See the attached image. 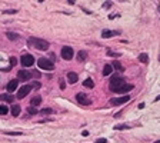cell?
I'll use <instances>...</instances> for the list:
<instances>
[{"instance_id": "4dcf8cb0", "label": "cell", "mask_w": 160, "mask_h": 143, "mask_svg": "<svg viewBox=\"0 0 160 143\" xmlns=\"http://www.w3.org/2000/svg\"><path fill=\"white\" fill-rule=\"evenodd\" d=\"M64 87H66L64 82H63V80H60V89H64Z\"/></svg>"}, {"instance_id": "5b68a950", "label": "cell", "mask_w": 160, "mask_h": 143, "mask_svg": "<svg viewBox=\"0 0 160 143\" xmlns=\"http://www.w3.org/2000/svg\"><path fill=\"white\" fill-rule=\"evenodd\" d=\"M62 57H63L64 60H72V59H73V49L69 47V46H64V47L62 49Z\"/></svg>"}, {"instance_id": "1f68e13d", "label": "cell", "mask_w": 160, "mask_h": 143, "mask_svg": "<svg viewBox=\"0 0 160 143\" xmlns=\"http://www.w3.org/2000/svg\"><path fill=\"white\" fill-rule=\"evenodd\" d=\"M82 136H84V138H86V136H89V132H87V130H84V132L82 133Z\"/></svg>"}, {"instance_id": "603a6c76", "label": "cell", "mask_w": 160, "mask_h": 143, "mask_svg": "<svg viewBox=\"0 0 160 143\" xmlns=\"http://www.w3.org/2000/svg\"><path fill=\"white\" fill-rule=\"evenodd\" d=\"M7 37H9L10 40H16V39H19V36H17L16 33H11V32H7Z\"/></svg>"}, {"instance_id": "7c38bea8", "label": "cell", "mask_w": 160, "mask_h": 143, "mask_svg": "<svg viewBox=\"0 0 160 143\" xmlns=\"http://www.w3.org/2000/svg\"><path fill=\"white\" fill-rule=\"evenodd\" d=\"M133 89H135V86H133V85H127V83H126L125 86H122V87L119 89V92H117V93H123V95H126V93H129V92H130V90H133Z\"/></svg>"}, {"instance_id": "9c48e42d", "label": "cell", "mask_w": 160, "mask_h": 143, "mask_svg": "<svg viewBox=\"0 0 160 143\" xmlns=\"http://www.w3.org/2000/svg\"><path fill=\"white\" fill-rule=\"evenodd\" d=\"M31 76H33V73H30V72H27V70H20V72L17 73V77H19L20 80H29Z\"/></svg>"}, {"instance_id": "836d02e7", "label": "cell", "mask_w": 160, "mask_h": 143, "mask_svg": "<svg viewBox=\"0 0 160 143\" xmlns=\"http://www.w3.org/2000/svg\"><path fill=\"white\" fill-rule=\"evenodd\" d=\"M155 143H160V140H157V142H155Z\"/></svg>"}, {"instance_id": "3957f363", "label": "cell", "mask_w": 160, "mask_h": 143, "mask_svg": "<svg viewBox=\"0 0 160 143\" xmlns=\"http://www.w3.org/2000/svg\"><path fill=\"white\" fill-rule=\"evenodd\" d=\"M37 64H39V67H40V69H43V70H49V72L54 70V64H53V62H52V60H49V59L42 57V59H39V60H37Z\"/></svg>"}, {"instance_id": "d6a6232c", "label": "cell", "mask_w": 160, "mask_h": 143, "mask_svg": "<svg viewBox=\"0 0 160 143\" xmlns=\"http://www.w3.org/2000/svg\"><path fill=\"white\" fill-rule=\"evenodd\" d=\"M50 59H52V60H54V59H56V56H54V53H50Z\"/></svg>"}, {"instance_id": "cb8c5ba5", "label": "cell", "mask_w": 160, "mask_h": 143, "mask_svg": "<svg viewBox=\"0 0 160 143\" xmlns=\"http://www.w3.org/2000/svg\"><path fill=\"white\" fill-rule=\"evenodd\" d=\"M27 112H29V115H36V113H39V112L36 110V107H34V109H33V107H29Z\"/></svg>"}, {"instance_id": "83f0119b", "label": "cell", "mask_w": 160, "mask_h": 143, "mask_svg": "<svg viewBox=\"0 0 160 143\" xmlns=\"http://www.w3.org/2000/svg\"><path fill=\"white\" fill-rule=\"evenodd\" d=\"M7 135H13V136H19V135H21L20 132H7Z\"/></svg>"}, {"instance_id": "f546056e", "label": "cell", "mask_w": 160, "mask_h": 143, "mask_svg": "<svg viewBox=\"0 0 160 143\" xmlns=\"http://www.w3.org/2000/svg\"><path fill=\"white\" fill-rule=\"evenodd\" d=\"M31 86H33V87H40V83H39V82H33Z\"/></svg>"}, {"instance_id": "7402d4cb", "label": "cell", "mask_w": 160, "mask_h": 143, "mask_svg": "<svg viewBox=\"0 0 160 143\" xmlns=\"http://www.w3.org/2000/svg\"><path fill=\"white\" fill-rule=\"evenodd\" d=\"M9 113V109H7V106H4V105H0V115H7Z\"/></svg>"}, {"instance_id": "d4e9b609", "label": "cell", "mask_w": 160, "mask_h": 143, "mask_svg": "<svg viewBox=\"0 0 160 143\" xmlns=\"http://www.w3.org/2000/svg\"><path fill=\"white\" fill-rule=\"evenodd\" d=\"M129 126H126V125H117V126H114V129L116 130H122V129H127Z\"/></svg>"}, {"instance_id": "e0dca14e", "label": "cell", "mask_w": 160, "mask_h": 143, "mask_svg": "<svg viewBox=\"0 0 160 143\" xmlns=\"http://www.w3.org/2000/svg\"><path fill=\"white\" fill-rule=\"evenodd\" d=\"M112 72H113V67H112V64H106V66L103 67V76H109Z\"/></svg>"}, {"instance_id": "ac0fdd59", "label": "cell", "mask_w": 160, "mask_h": 143, "mask_svg": "<svg viewBox=\"0 0 160 143\" xmlns=\"http://www.w3.org/2000/svg\"><path fill=\"white\" fill-rule=\"evenodd\" d=\"M83 86H84V87H89V89H93V87H94V82H93L92 79H86V80L83 82Z\"/></svg>"}, {"instance_id": "ba28073f", "label": "cell", "mask_w": 160, "mask_h": 143, "mask_svg": "<svg viewBox=\"0 0 160 143\" xmlns=\"http://www.w3.org/2000/svg\"><path fill=\"white\" fill-rule=\"evenodd\" d=\"M30 90H31V86H23V87H20L19 92H17V99L26 97V96L30 93Z\"/></svg>"}, {"instance_id": "9a60e30c", "label": "cell", "mask_w": 160, "mask_h": 143, "mask_svg": "<svg viewBox=\"0 0 160 143\" xmlns=\"http://www.w3.org/2000/svg\"><path fill=\"white\" fill-rule=\"evenodd\" d=\"M40 103H42V97H40V96H34V97L30 100V106H31V107H36V106H39Z\"/></svg>"}, {"instance_id": "8fae6325", "label": "cell", "mask_w": 160, "mask_h": 143, "mask_svg": "<svg viewBox=\"0 0 160 143\" xmlns=\"http://www.w3.org/2000/svg\"><path fill=\"white\" fill-rule=\"evenodd\" d=\"M67 80H69V83H70V85H74V83H77V80H79V76H77V73H74V72H70V73L67 75Z\"/></svg>"}, {"instance_id": "4316f807", "label": "cell", "mask_w": 160, "mask_h": 143, "mask_svg": "<svg viewBox=\"0 0 160 143\" xmlns=\"http://www.w3.org/2000/svg\"><path fill=\"white\" fill-rule=\"evenodd\" d=\"M16 62H17V60H16V57H10V64H11V67L16 64Z\"/></svg>"}, {"instance_id": "277c9868", "label": "cell", "mask_w": 160, "mask_h": 143, "mask_svg": "<svg viewBox=\"0 0 160 143\" xmlns=\"http://www.w3.org/2000/svg\"><path fill=\"white\" fill-rule=\"evenodd\" d=\"M130 100V97L127 96V95H125V96H122V97H113V99H110V105H113V106H119V105H125V103H127Z\"/></svg>"}, {"instance_id": "4fadbf2b", "label": "cell", "mask_w": 160, "mask_h": 143, "mask_svg": "<svg viewBox=\"0 0 160 143\" xmlns=\"http://www.w3.org/2000/svg\"><path fill=\"white\" fill-rule=\"evenodd\" d=\"M0 100H3V102H6V103H11V102L14 100V97H13V95H10V93H3V95H0Z\"/></svg>"}, {"instance_id": "6da1fadb", "label": "cell", "mask_w": 160, "mask_h": 143, "mask_svg": "<svg viewBox=\"0 0 160 143\" xmlns=\"http://www.w3.org/2000/svg\"><path fill=\"white\" fill-rule=\"evenodd\" d=\"M29 44L39 49V50H47L49 49V42L44 40V39H40V37H30L29 39Z\"/></svg>"}, {"instance_id": "2e32d148", "label": "cell", "mask_w": 160, "mask_h": 143, "mask_svg": "<svg viewBox=\"0 0 160 143\" xmlns=\"http://www.w3.org/2000/svg\"><path fill=\"white\" fill-rule=\"evenodd\" d=\"M9 112H11V115H13L14 117H17V116L20 115V106H19V105H13L11 109H10Z\"/></svg>"}, {"instance_id": "d6986e66", "label": "cell", "mask_w": 160, "mask_h": 143, "mask_svg": "<svg viewBox=\"0 0 160 143\" xmlns=\"http://www.w3.org/2000/svg\"><path fill=\"white\" fill-rule=\"evenodd\" d=\"M86 59H87V53H86L84 50L79 52V54H77V60H79V62H83V60H86Z\"/></svg>"}, {"instance_id": "30bf717a", "label": "cell", "mask_w": 160, "mask_h": 143, "mask_svg": "<svg viewBox=\"0 0 160 143\" xmlns=\"http://www.w3.org/2000/svg\"><path fill=\"white\" fill-rule=\"evenodd\" d=\"M17 86H19V80H11V82H9V85H7V92L9 93H13L16 89H17Z\"/></svg>"}, {"instance_id": "484cf974", "label": "cell", "mask_w": 160, "mask_h": 143, "mask_svg": "<svg viewBox=\"0 0 160 143\" xmlns=\"http://www.w3.org/2000/svg\"><path fill=\"white\" fill-rule=\"evenodd\" d=\"M40 113H42V115H50V113H52V109H49V107H47V109H43Z\"/></svg>"}, {"instance_id": "7a4b0ae2", "label": "cell", "mask_w": 160, "mask_h": 143, "mask_svg": "<svg viewBox=\"0 0 160 143\" xmlns=\"http://www.w3.org/2000/svg\"><path fill=\"white\" fill-rule=\"evenodd\" d=\"M126 85V82H125V79L123 77H112V80H110V90H113V92H119V89L122 87V86H125Z\"/></svg>"}, {"instance_id": "5bb4252c", "label": "cell", "mask_w": 160, "mask_h": 143, "mask_svg": "<svg viewBox=\"0 0 160 143\" xmlns=\"http://www.w3.org/2000/svg\"><path fill=\"white\" fill-rule=\"evenodd\" d=\"M114 34H119V32H112V30H107V29L102 32V36H103V37H106V39H109V37H113Z\"/></svg>"}, {"instance_id": "44dd1931", "label": "cell", "mask_w": 160, "mask_h": 143, "mask_svg": "<svg viewBox=\"0 0 160 143\" xmlns=\"http://www.w3.org/2000/svg\"><path fill=\"white\" fill-rule=\"evenodd\" d=\"M112 67H114L116 70H120V72H123V66H122L119 62H114V63L112 64Z\"/></svg>"}, {"instance_id": "f1b7e54d", "label": "cell", "mask_w": 160, "mask_h": 143, "mask_svg": "<svg viewBox=\"0 0 160 143\" xmlns=\"http://www.w3.org/2000/svg\"><path fill=\"white\" fill-rule=\"evenodd\" d=\"M96 143H107V140L102 138V139H97V140H96Z\"/></svg>"}, {"instance_id": "52a82bcc", "label": "cell", "mask_w": 160, "mask_h": 143, "mask_svg": "<svg viewBox=\"0 0 160 143\" xmlns=\"http://www.w3.org/2000/svg\"><path fill=\"white\" fill-rule=\"evenodd\" d=\"M20 62H21V64H23L24 67H29V66H31V64L34 63V57H33L31 54H23Z\"/></svg>"}, {"instance_id": "8992f818", "label": "cell", "mask_w": 160, "mask_h": 143, "mask_svg": "<svg viewBox=\"0 0 160 143\" xmlns=\"http://www.w3.org/2000/svg\"><path fill=\"white\" fill-rule=\"evenodd\" d=\"M76 100H77L80 105H84V106H87V105L92 103V100L89 99V96L84 95V93H77V95H76Z\"/></svg>"}, {"instance_id": "ffe728a7", "label": "cell", "mask_w": 160, "mask_h": 143, "mask_svg": "<svg viewBox=\"0 0 160 143\" xmlns=\"http://www.w3.org/2000/svg\"><path fill=\"white\" fill-rule=\"evenodd\" d=\"M139 60H140L142 63H149V56H147L146 53H142V54L139 56Z\"/></svg>"}]
</instances>
